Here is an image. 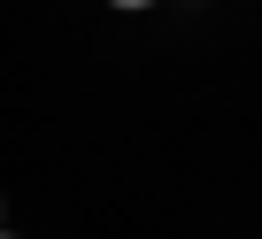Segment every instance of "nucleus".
Returning <instances> with one entry per match:
<instances>
[{
  "label": "nucleus",
  "instance_id": "f257e3e1",
  "mask_svg": "<svg viewBox=\"0 0 262 239\" xmlns=\"http://www.w3.org/2000/svg\"><path fill=\"white\" fill-rule=\"evenodd\" d=\"M108 8H123V16H139V8H162V0H108Z\"/></svg>",
  "mask_w": 262,
  "mask_h": 239
},
{
  "label": "nucleus",
  "instance_id": "f03ea898",
  "mask_svg": "<svg viewBox=\"0 0 262 239\" xmlns=\"http://www.w3.org/2000/svg\"><path fill=\"white\" fill-rule=\"evenodd\" d=\"M0 239H16V231H0Z\"/></svg>",
  "mask_w": 262,
  "mask_h": 239
}]
</instances>
